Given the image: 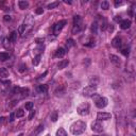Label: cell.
Returning <instances> with one entry per match:
<instances>
[{"mask_svg":"<svg viewBox=\"0 0 136 136\" xmlns=\"http://www.w3.org/2000/svg\"><path fill=\"white\" fill-rule=\"evenodd\" d=\"M86 130V123L83 121H76L73 122V123L71 124V126H70V131H71V133L73 135H81L83 134V133L85 132Z\"/></svg>","mask_w":136,"mask_h":136,"instance_id":"obj_1","label":"cell"},{"mask_svg":"<svg viewBox=\"0 0 136 136\" xmlns=\"http://www.w3.org/2000/svg\"><path fill=\"white\" fill-rule=\"evenodd\" d=\"M92 99H94V101L96 102V105L98 108H103L107 105L108 101L105 97H101V96H99V95L95 94L94 96H92Z\"/></svg>","mask_w":136,"mask_h":136,"instance_id":"obj_2","label":"cell"},{"mask_svg":"<svg viewBox=\"0 0 136 136\" xmlns=\"http://www.w3.org/2000/svg\"><path fill=\"white\" fill-rule=\"evenodd\" d=\"M77 112H78V114L81 115V116H85V115H87L88 113H89V104L88 103H82L81 105L78 106Z\"/></svg>","mask_w":136,"mask_h":136,"instance_id":"obj_3","label":"cell"},{"mask_svg":"<svg viewBox=\"0 0 136 136\" xmlns=\"http://www.w3.org/2000/svg\"><path fill=\"white\" fill-rule=\"evenodd\" d=\"M83 96L84 97H92L96 94V87H92V86H87L83 89L82 92Z\"/></svg>","mask_w":136,"mask_h":136,"instance_id":"obj_4","label":"cell"},{"mask_svg":"<svg viewBox=\"0 0 136 136\" xmlns=\"http://www.w3.org/2000/svg\"><path fill=\"white\" fill-rule=\"evenodd\" d=\"M65 24H66V21H65V20H61V21H58V24H55V26L53 27V33H54V35H58L60 32L62 31V29L64 28Z\"/></svg>","mask_w":136,"mask_h":136,"instance_id":"obj_5","label":"cell"},{"mask_svg":"<svg viewBox=\"0 0 136 136\" xmlns=\"http://www.w3.org/2000/svg\"><path fill=\"white\" fill-rule=\"evenodd\" d=\"M92 130L94 131V132H97V133H100L103 131V126H102V123L100 121H95L92 123Z\"/></svg>","mask_w":136,"mask_h":136,"instance_id":"obj_6","label":"cell"},{"mask_svg":"<svg viewBox=\"0 0 136 136\" xmlns=\"http://www.w3.org/2000/svg\"><path fill=\"white\" fill-rule=\"evenodd\" d=\"M111 117H112V115H111L110 113L100 112L97 114V119H98L99 121H101V120H108V119H111Z\"/></svg>","mask_w":136,"mask_h":136,"instance_id":"obj_7","label":"cell"},{"mask_svg":"<svg viewBox=\"0 0 136 136\" xmlns=\"http://www.w3.org/2000/svg\"><path fill=\"white\" fill-rule=\"evenodd\" d=\"M131 27V20H122L121 22H120V28L122 29V30H126V29H129Z\"/></svg>","mask_w":136,"mask_h":136,"instance_id":"obj_8","label":"cell"},{"mask_svg":"<svg viewBox=\"0 0 136 136\" xmlns=\"http://www.w3.org/2000/svg\"><path fill=\"white\" fill-rule=\"evenodd\" d=\"M112 46L115 47V48H119V47H121V38L120 37H115L114 39L112 40Z\"/></svg>","mask_w":136,"mask_h":136,"instance_id":"obj_9","label":"cell"},{"mask_svg":"<svg viewBox=\"0 0 136 136\" xmlns=\"http://www.w3.org/2000/svg\"><path fill=\"white\" fill-rule=\"evenodd\" d=\"M68 64H69V61L68 60H62L58 64V67L60 68V69H64V68H66L68 66Z\"/></svg>","mask_w":136,"mask_h":136,"instance_id":"obj_10","label":"cell"},{"mask_svg":"<svg viewBox=\"0 0 136 136\" xmlns=\"http://www.w3.org/2000/svg\"><path fill=\"white\" fill-rule=\"evenodd\" d=\"M110 60H111V62H112L113 64H115L116 66L120 65V58H118V56H116V55H111V56H110Z\"/></svg>","mask_w":136,"mask_h":136,"instance_id":"obj_11","label":"cell"},{"mask_svg":"<svg viewBox=\"0 0 136 136\" xmlns=\"http://www.w3.org/2000/svg\"><path fill=\"white\" fill-rule=\"evenodd\" d=\"M65 53H66V51H65L64 48H58L55 52V56L56 58H63L65 55Z\"/></svg>","mask_w":136,"mask_h":136,"instance_id":"obj_12","label":"cell"},{"mask_svg":"<svg viewBox=\"0 0 136 136\" xmlns=\"http://www.w3.org/2000/svg\"><path fill=\"white\" fill-rule=\"evenodd\" d=\"M18 5H19V9L24 10V9H27L29 6V2L24 1V0H20V1H18Z\"/></svg>","mask_w":136,"mask_h":136,"instance_id":"obj_13","label":"cell"},{"mask_svg":"<svg viewBox=\"0 0 136 136\" xmlns=\"http://www.w3.org/2000/svg\"><path fill=\"white\" fill-rule=\"evenodd\" d=\"M42 131H44V126H43V124H40V126H38L37 128L35 129V131H34V132L30 136H37L40 132H42Z\"/></svg>","mask_w":136,"mask_h":136,"instance_id":"obj_14","label":"cell"},{"mask_svg":"<svg viewBox=\"0 0 136 136\" xmlns=\"http://www.w3.org/2000/svg\"><path fill=\"white\" fill-rule=\"evenodd\" d=\"M9 58H10V55H9L8 53H5V52H1V53H0V61H1V62H5Z\"/></svg>","mask_w":136,"mask_h":136,"instance_id":"obj_15","label":"cell"},{"mask_svg":"<svg viewBox=\"0 0 136 136\" xmlns=\"http://www.w3.org/2000/svg\"><path fill=\"white\" fill-rule=\"evenodd\" d=\"M9 40H10L11 43H15L17 40V32H12L10 34V37H9Z\"/></svg>","mask_w":136,"mask_h":136,"instance_id":"obj_16","label":"cell"},{"mask_svg":"<svg viewBox=\"0 0 136 136\" xmlns=\"http://www.w3.org/2000/svg\"><path fill=\"white\" fill-rule=\"evenodd\" d=\"M81 21H82V19H81V17L79 16V15H76V16L73 17V26H81Z\"/></svg>","mask_w":136,"mask_h":136,"instance_id":"obj_17","label":"cell"},{"mask_svg":"<svg viewBox=\"0 0 136 136\" xmlns=\"http://www.w3.org/2000/svg\"><path fill=\"white\" fill-rule=\"evenodd\" d=\"M65 94V89H64V87H63V86H61V87H58V89L55 90V95L56 96H63V95Z\"/></svg>","mask_w":136,"mask_h":136,"instance_id":"obj_18","label":"cell"},{"mask_svg":"<svg viewBox=\"0 0 136 136\" xmlns=\"http://www.w3.org/2000/svg\"><path fill=\"white\" fill-rule=\"evenodd\" d=\"M47 89H48L47 85H39V86L37 87V92H40V94H44V92H46Z\"/></svg>","mask_w":136,"mask_h":136,"instance_id":"obj_19","label":"cell"},{"mask_svg":"<svg viewBox=\"0 0 136 136\" xmlns=\"http://www.w3.org/2000/svg\"><path fill=\"white\" fill-rule=\"evenodd\" d=\"M56 136H67V133L63 128H60L56 131Z\"/></svg>","mask_w":136,"mask_h":136,"instance_id":"obj_20","label":"cell"},{"mask_svg":"<svg viewBox=\"0 0 136 136\" xmlns=\"http://www.w3.org/2000/svg\"><path fill=\"white\" fill-rule=\"evenodd\" d=\"M19 94L21 95V98L27 97V96H28V94H29V89H28V88H20Z\"/></svg>","mask_w":136,"mask_h":136,"instance_id":"obj_21","label":"cell"},{"mask_svg":"<svg viewBox=\"0 0 136 136\" xmlns=\"http://www.w3.org/2000/svg\"><path fill=\"white\" fill-rule=\"evenodd\" d=\"M98 24H97V22H94V24H92V29H90V30H92V32L94 33V34H97L98 33Z\"/></svg>","mask_w":136,"mask_h":136,"instance_id":"obj_22","label":"cell"},{"mask_svg":"<svg viewBox=\"0 0 136 136\" xmlns=\"http://www.w3.org/2000/svg\"><path fill=\"white\" fill-rule=\"evenodd\" d=\"M9 76V72L8 70L5 69V68H0V77H3V78H5V77Z\"/></svg>","mask_w":136,"mask_h":136,"instance_id":"obj_23","label":"cell"},{"mask_svg":"<svg viewBox=\"0 0 136 136\" xmlns=\"http://www.w3.org/2000/svg\"><path fill=\"white\" fill-rule=\"evenodd\" d=\"M24 115V112L22 110H17V112L15 113V116H16L17 118H21Z\"/></svg>","mask_w":136,"mask_h":136,"instance_id":"obj_24","label":"cell"},{"mask_svg":"<svg viewBox=\"0 0 136 136\" xmlns=\"http://www.w3.org/2000/svg\"><path fill=\"white\" fill-rule=\"evenodd\" d=\"M39 62H40V55H37V56H35V58H33V65L34 66H36V65H38L39 64Z\"/></svg>","mask_w":136,"mask_h":136,"instance_id":"obj_25","label":"cell"},{"mask_svg":"<svg viewBox=\"0 0 136 136\" xmlns=\"http://www.w3.org/2000/svg\"><path fill=\"white\" fill-rule=\"evenodd\" d=\"M81 31V26H73L72 28V34H77Z\"/></svg>","mask_w":136,"mask_h":136,"instance_id":"obj_26","label":"cell"},{"mask_svg":"<svg viewBox=\"0 0 136 136\" xmlns=\"http://www.w3.org/2000/svg\"><path fill=\"white\" fill-rule=\"evenodd\" d=\"M101 9H103V10H107L108 9V6H110V3H108L107 1H103V2H101Z\"/></svg>","mask_w":136,"mask_h":136,"instance_id":"obj_27","label":"cell"},{"mask_svg":"<svg viewBox=\"0 0 136 136\" xmlns=\"http://www.w3.org/2000/svg\"><path fill=\"white\" fill-rule=\"evenodd\" d=\"M121 53L123 54V55H129V53H130V49H129V47H124V48L121 49Z\"/></svg>","mask_w":136,"mask_h":136,"instance_id":"obj_28","label":"cell"},{"mask_svg":"<svg viewBox=\"0 0 136 136\" xmlns=\"http://www.w3.org/2000/svg\"><path fill=\"white\" fill-rule=\"evenodd\" d=\"M24 107H26V110L31 111L33 107V102H27V103L24 104Z\"/></svg>","mask_w":136,"mask_h":136,"instance_id":"obj_29","label":"cell"},{"mask_svg":"<svg viewBox=\"0 0 136 136\" xmlns=\"http://www.w3.org/2000/svg\"><path fill=\"white\" fill-rule=\"evenodd\" d=\"M58 5V2H52V3H49L48 5H47V8H48L49 10H51V9L56 8Z\"/></svg>","mask_w":136,"mask_h":136,"instance_id":"obj_30","label":"cell"},{"mask_svg":"<svg viewBox=\"0 0 136 136\" xmlns=\"http://www.w3.org/2000/svg\"><path fill=\"white\" fill-rule=\"evenodd\" d=\"M66 45H67V48L69 49L70 47H72V46L74 45V40L70 38V39H68V40H67V44H66Z\"/></svg>","mask_w":136,"mask_h":136,"instance_id":"obj_31","label":"cell"},{"mask_svg":"<svg viewBox=\"0 0 136 136\" xmlns=\"http://www.w3.org/2000/svg\"><path fill=\"white\" fill-rule=\"evenodd\" d=\"M51 120L53 122H55L56 120H58V113H56V112H53L51 114Z\"/></svg>","mask_w":136,"mask_h":136,"instance_id":"obj_32","label":"cell"},{"mask_svg":"<svg viewBox=\"0 0 136 136\" xmlns=\"http://www.w3.org/2000/svg\"><path fill=\"white\" fill-rule=\"evenodd\" d=\"M24 30H26V27H24V24H21V26L19 27V29H18V33L22 34V33L24 32Z\"/></svg>","mask_w":136,"mask_h":136,"instance_id":"obj_33","label":"cell"},{"mask_svg":"<svg viewBox=\"0 0 136 136\" xmlns=\"http://www.w3.org/2000/svg\"><path fill=\"white\" fill-rule=\"evenodd\" d=\"M15 117H16V116H15L14 113H11V114H10V118H9V121H10V122H13V121H14V118H15Z\"/></svg>","mask_w":136,"mask_h":136,"instance_id":"obj_34","label":"cell"},{"mask_svg":"<svg viewBox=\"0 0 136 136\" xmlns=\"http://www.w3.org/2000/svg\"><path fill=\"white\" fill-rule=\"evenodd\" d=\"M43 12H44V10H43L42 8H38L35 10V13L36 14H43Z\"/></svg>","mask_w":136,"mask_h":136,"instance_id":"obj_35","label":"cell"},{"mask_svg":"<svg viewBox=\"0 0 136 136\" xmlns=\"http://www.w3.org/2000/svg\"><path fill=\"white\" fill-rule=\"evenodd\" d=\"M34 115H35V111H32L31 110V113H30V115H29V120H31L34 117Z\"/></svg>","mask_w":136,"mask_h":136,"instance_id":"obj_36","label":"cell"},{"mask_svg":"<svg viewBox=\"0 0 136 136\" xmlns=\"http://www.w3.org/2000/svg\"><path fill=\"white\" fill-rule=\"evenodd\" d=\"M114 20H115V21H116V22H121L122 21V19H121V17H120V16H115V18H114Z\"/></svg>","mask_w":136,"mask_h":136,"instance_id":"obj_37","label":"cell"},{"mask_svg":"<svg viewBox=\"0 0 136 136\" xmlns=\"http://www.w3.org/2000/svg\"><path fill=\"white\" fill-rule=\"evenodd\" d=\"M3 20H4V21H10V20H11V16H10V15H5V16L3 17Z\"/></svg>","mask_w":136,"mask_h":136,"instance_id":"obj_38","label":"cell"},{"mask_svg":"<svg viewBox=\"0 0 136 136\" xmlns=\"http://www.w3.org/2000/svg\"><path fill=\"white\" fill-rule=\"evenodd\" d=\"M43 50H44V45H42V46H39V47L36 48V51H38V52H42Z\"/></svg>","mask_w":136,"mask_h":136,"instance_id":"obj_39","label":"cell"},{"mask_svg":"<svg viewBox=\"0 0 136 136\" xmlns=\"http://www.w3.org/2000/svg\"><path fill=\"white\" fill-rule=\"evenodd\" d=\"M3 46L5 47V48H8V47H9V45H8V39H6V38H4V39H3Z\"/></svg>","mask_w":136,"mask_h":136,"instance_id":"obj_40","label":"cell"},{"mask_svg":"<svg viewBox=\"0 0 136 136\" xmlns=\"http://www.w3.org/2000/svg\"><path fill=\"white\" fill-rule=\"evenodd\" d=\"M36 43H37V44H42V43H44V39H42V38H37V39H36Z\"/></svg>","mask_w":136,"mask_h":136,"instance_id":"obj_41","label":"cell"},{"mask_svg":"<svg viewBox=\"0 0 136 136\" xmlns=\"http://www.w3.org/2000/svg\"><path fill=\"white\" fill-rule=\"evenodd\" d=\"M121 4H122V2H121V1H115V5H116V6L121 5Z\"/></svg>","mask_w":136,"mask_h":136,"instance_id":"obj_42","label":"cell"},{"mask_svg":"<svg viewBox=\"0 0 136 136\" xmlns=\"http://www.w3.org/2000/svg\"><path fill=\"white\" fill-rule=\"evenodd\" d=\"M46 74H47V71H45V72H44V74H42V76H40V78H39V79L44 78V77H45V76H46Z\"/></svg>","mask_w":136,"mask_h":136,"instance_id":"obj_43","label":"cell"},{"mask_svg":"<svg viewBox=\"0 0 136 136\" xmlns=\"http://www.w3.org/2000/svg\"><path fill=\"white\" fill-rule=\"evenodd\" d=\"M108 31H110V32H112V31H113V27H108Z\"/></svg>","mask_w":136,"mask_h":136,"instance_id":"obj_44","label":"cell"},{"mask_svg":"<svg viewBox=\"0 0 136 136\" xmlns=\"http://www.w3.org/2000/svg\"><path fill=\"white\" fill-rule=\"evenodd\" d=\"M18 136H22V134H20V135H18Z\"/></svg>","mask_w":136,"mask_h":136,"instance_id":"obj_45","label":"cell"},{"mask_svg":"<svg viewBox=\"0 0 136 136\" xmlns=\"http://www.w3.org/2000/svg\"><path fill=\"white\" fill-rule=\"evenodd\" d=\"M94 136H99V135H94Z\"/></svg>","mask_w":136,"mask_h":136,"instance_id":"obj_46","label":"cell"},{"mask_svg":"<svg viewBox=\"0 0 136 136\" xmlns=\"http://www.w3.org/2000/svg\"><path fill=\"white\" fill-rule=\"evenodd\" d=\"M47 136H49V135H47Z\"/></svg>","mask_w":136,"mask_h":136,"instance_id":"obj_47","label":"cell"}]
</instances>
